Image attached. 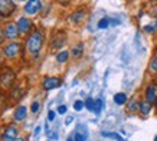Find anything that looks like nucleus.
<instances>
[{"label": "nucleus", "mask_w": 157, "mask_h": 141, "mask_svg": "<svg viewBox=\"0 0 157 141\" xmlns=\"http://www.w3.org/2000/svg\"><path fill=\"white\" fill-rule=\"evenodd\" d=\"M26 46H28V51L32 53V55H36L43 46V36L39 30H35L29 35L28 40H26Z\"/></svg>", "instance_id": "nucleus-1"}, {"label": "nucleus", "mask_w": 157, "mask_h": 141, "mask_svg": "<svg viewBox=\"0 0 157 141\" xmlns=\"http://www.w3.org/2000/svg\"><path fill=\"white\" fill-rule=\"evenodd\" d=\"M14 74L12 72L10 69H6L3 70L2 74H0V88H3V90H10L12 88V85L14 82Z\"/></svg>", "instance_id": "nucleus-2"}, {"label": "nucleus", "mask_w": 157, "mask_h": 141, "mask_svg": "<svg viewBox=\"0 0 157 141\" xmlns=\"http://www.w3.org/2000/svg\"><path fill=\"white\" fill-rule=\"evenodd\" d=\"M14 7H16V5L13 2H10V0H0V16L2 17L10 16L14 12Z\"/></svg>", "instance_id": "nucleus-3"}, {"label": "nucleus", "mask_w": 157, "mask_h": 141, "mask_svg": "<svg viewBox=\"0 0 157 141\" xmlns=\"http://www.w3.org/2000/svg\"><path fill=\"white\" fill-rule=\"evenodd\" d=\"M61 84H62V81L59 79V78H56V76H48V78H45V79H43L42 86H43V90L51 91V90L58 88Z\"/></svg>", "instance_id": "nucleus-4"}, {"label": "nucleus", "mask_w": 157, "mask_h": 141, "mask_svg": "<svg viewBox=\"0 0 157 141\" xmlns=\"http://www.w3.org/2000/svg\"><path fill=\"white\" fill-rule=\"evenodd\" d=\"M17 138V128L14 127L13 124L7 125V128L3 132V137H2V141H14Z\"/></svg>", "instance_id": "nucleus-5"}, {"label": "nucleus", "mask_w": 157, "mask_h": 141, "mask_svg": "<svg viewBox=\"0 0 157 141\" xmlns=\"http://www.w3.org/2000/svg\"><path fill=\"white\" fill-rule=\"evenodd\" d=\"M19 51H20V43L17 42H12L9 43L7 46H5V55L7 58H14L16 55H19Z\"/></svg>", "instance_id": "nucleus-6"}, {"label": "nucleus", "mask_w": 157, "mask_h": 141, "mask_svg": "<svg viewBox=\"0 0 157 141\" xmlns=\"http://www.w3.org/2000/svg\"><path fill=\"white\" fill-rule=\"evenodd\" d=\"M40 6H42V3L39 0H29L28 3L25 5V12L28 14H35L40 10Z\"/></svg>", "instance_id": "nucleus-7"}, {"label": "nucleus", "mask_w": 157, "mask_h": 141, "mask_svg": "<svg viewBox=\"0 0 157 141\" xmlns=\"http://www.w3.org/2000/svg\"><path fill=\"white\" fill-rule=\"evenodd\" d=\"M17 29H19V33H22V35H26V33L30 32V29H32V22L29 19H26V17H20L19 20H17Z\"/></svg>", "instance_id": "nucleus-8"}, {"label": "nucleus", "mask_w": 157, "mask_h": 141, "mask_svg": "<svg viewBox=\"0 0 157 141\" xmlns=\"http://www.w3.org/2000/svg\"><path fill=\"white\" fill-rule=\"evenodd\" d=\"M5 35H6V38H9V39H16L20 35L19 29H17V25L7 23L6 25V29H5Z\"/></svg>", "instance_id": "nucleus-9"}, {"label": "nucleus", "mask_w": 157, "mask_h": 141, "mask_svg": "<svg viewBox=\"0 0 157 141\" xmlns=\"http://www.w3.org/2000/svg\"><path fill=\"white\" fill-rule=\"evenodd\" d=\"M157 99V90L154 85H150L147 88V91H146V101H147L148 104H154Z\"/></svg>", "instance_id": "nucleus-10"}, {"label": "nucleus", "mask_w": 157, "mask_h": 141, "mask_svg": "<svg viewBox=\"0 0 157 141\" xmlns=\"http://www.w3.org/2000/svg\"><path fill=\"white\" fill-rule=\"evenodd\" d=\"M26 115H28L26 107H25V105H20V107H17L16 111H14L13 118H14V121H23L25 118H26Z\"/></svg>", "instance_id": "nucleus-11"}, {"label": "nucleus", "mask_w": 157, "mask_h": 141, "mask_svg": "<svg viewBox=\"0 0 157 141\" xmlns=\"http://www.w3.org/2000/svg\"><path fill=\"white\" fill-rule=\"evenodd\" d=\"M62 45H65V35H63V33H59V35H56V38L52 40L51 48H52V49H58V48H61Z\"/></svg>", "instance_id": "nucleus-12"}, {"label": "nucleus", "mask_w": 157, "mask_h": 141, "mask_svg": "<svg viewBox=\"0 0 157 141\" xmlns=\"http://www.w3.org/2000/svg\"><path fill=\"white\" fill-rule=\"evenodd\" d=\"M84 17H85V12H84V10H78V12H75L74 14H71L69 20L75 22V23H79V22H82Z\"/></svg>", "instance_id": "nucleus-13"}, {"label": "nucleus", "mask_w": 157, "mask_h": 141, "mask_svg": "<svg viewBox=\"0 0 157 141\" xmlns=\"http://www.w3.org/2000/svg\"><path fill=\"white\" fill-rule=\"evenodd\" d=\"M138 111H140L141 114H144V115L148 114L150 111H151V104H148L147 101H141L140 105H138Z\"/></svg>", "instance_id": "nucleus-14"}, {"label": "nucleus", "mask_w": 157, "mask_h": 141, "mask_svg": "<svg viewBox=\"0 0 157 141\" xmlns=\"http://www.w3.org/2000/svg\"><path fill=\"white\" fill-rule=\"evenodd\" d=\"M114 102L117 105H124V104L127 102V95L123 94V92H118V94L114 95Z\"/></svg>", "instance_id": "nucleus-15"}, {"label": "nucleus", "mask_w": 157, "mask_h": 141, "mask_svg": "<svg viewBox=\"0 0 157 141\" xmlns=\"http://www.w3.org/2000/svg\"><path fill=\"white\" fill-rule=\"evenodd\" d=\"M102 137H105V138H113V140H115V141H127V140H124L120 134H117V132H107V131H104L102 132Z\"/></svg>", "instance_id": "nucleus-16"}, {"label": "nucleus", "mask_w": 157, "mask_h": 141, "mask_svg": "<svg viewBox=\"0 0 157 141\" xmlns=\"http://www.w3.org/2000/svg\"><path fill=\"white\" fill-rule=\"evenodd\" d=\"M138 105H140V102H138L137 99H131L128 102V105H127V111L128 112H136V111H138Z\"/></svg>", "instance_id": "nucleus-17"}, {"label": "nucleus", "mask_w": 157, "mask_h": 141, "mask_svg": "<svg viewBox=\"0 0 157 141\" xmlns=\"http://www.w3.org/2000/svg\"><path fill=\"white\" fill-rule=\"evenodd\" d=\"M82 52H84V45H82V43H78L76 46L72 48V55H74V58H79L82 55Z\"/></svg>", "instance_id": "nucleus-18"}, {"label": "nucleus", "mask_w": 157, "mask_h": 141, "mask_svg": "<svg viewBox=\"0 0 157 141\" xmlns=\"http://www.w3.org/2000/svg\"><path fill=\"white\" fill-rule=\"evenodd\" d=\"M144 32H147V33H153V32H156L157 30V20H153L150 25H146L143 28Z\"/></svg>", "instance_id": "nucleus-19"}, {"label": "nucleus", "mask_w": 157, "mask_h": 141, "mask_svg": "<svg viewBox=\"0 0 157 141\" xmlns=\"http://www.w3.org/2000/svg\"><path fill=\"white\" fill-rule=\"evenodd\" d=\"M68 58H69V53L68 52H59L56 55V61L59 62V63H63V62H67L68 61Z\"/></svg>", "instance_id": "nucleus-20"}, {"label": "nucleus", "mask_w": 157, "mask_h": 141, "mask_svg": "<svg viewBox=\"0 0 157 141\" xmlns=\"http://www.w3.org/2000/svg\"><path fill=\"white\" fill-rule=\"evenodd\" d=\"M85 107L88 111H92L94 112V109H95V99H92V98H88L85 101Z\"/></svg>", "instance_id": "nucleus-21"}, {"label": "nucleus", "mask_w": 157, "mask_h": 141, "mask_svg": "<svg viewBox=\"0 0 157 141\" xmlns=\"http://www.w3.org/2000/svg\"><path fill=\"white\" fill-rule=\"evenodd\" d=\"M109 19L108 17H104V19H101L100 22H98V29H105V28H108L109 26Z\"/></svg>", "instance_id": "nucleus-22"}, {"label": "nucleus", "mask_w": 157, "mask_h": 141, "mask_svg": "<svg viewBox=\"0 0 157 141\" xmlns=\"http://www.w3.org/2000/svg\"><path fill=\"white\" fill-rule=\"evenodd\" d=\"M84 107H85V102H84V101H75V104H74V109H75V111H81Z\"/></svg>", "instance_id": "nucleus-23"}, {"label": "nucleus", "mask_w": 157, "mask_h": 141, "mask_svg": "<svg viewBox=\"0 0 157 141\" xmlns=\"http://www.w3.org/2000/svg\"><path fill=\"white\" fill-rule=\"evenodd\" d=\"M150 70H151V72H154V74L157 72V56L153 58L151 62H150Z\"/></svg>", "instance_id": "nucleus-24"}, {"label": "nucleus", "mask_w": 157, "mask_h": 141, "mask_svg": "<svg viewBox=\"0 0 157 141\" xmlns=\"http://www.w3.org/2000/svg\"><path fill=\"white\" fill-rule=\"evenodd\" d=\"M101 108H102V101H101V99H95V109H94V112L100 114Z\"/></svg>", "instance_id": "nucleus-25"}, {"label": "nucleus", "mask_w": 157, "mask_h": 141, "mask_svg": "<svg viewBox=\"0 0 157 141\" xmlns=\"http://www.w3.org/2000/svg\"><path fill=\"white\" fill-rule=\"evenodd\" d=\"M86 135L85 134H81V132H76L75 137H74V141H85Z\"/></svg>", "instance_id": "nucleus-26"}, {"label": "nucleus", "mask_w": 157, "mask_h": 141, "mask_svg": "<svg viewBox=\"0 0 157 141\" xmlns=\"http://www.w3.org/2000/svg\"><path fill=\"white\" fill-rule=\"evenodd\" d=\"M39 108H40V104H39L38 101H35V102L32 104V112H35V114H36V112H38V111H39Z\"/></svg>", "instance_id": "nucleus-27"}, {"label": "nucleus", "mask_w": 157, "mask_h": 141, "mask_svg": "<svg viewBox=\"0 0 157 141\" xmlns=\"http://www.w3.org/2000/svg\"><path fill=\"white\" fill-rule=\"evenodd\" d=\"M55 120V111H49L48 112V121H53Z\"/></svg>", "instance_id": "nucleus-28"}, {"label": "nucleus", "mask_w": 157, "mask_h": 141, "mask_svg": "<svg viewBox=\"0 0 157 141\" xmlns=\"http://www.w3.org/2000/svg\"><path fill=\"white\" fill-rule=\"evenodd\" d=\"M58 112H59V114H65V112H67V107H65V105H61V107L58 108Z\"/></svg>", "instance_id": "nucleus-29"}, {"label": "nucleus", "mask_w": 157, "mask_h": 141, "mask_svg": "<svg viewBox=\"0 0 157 141\" xmlns=\"http://www.w3.org/2000/svg\"><path fill=\"white\" fill-rule=\"evenodd\" d=\"M5 30H2V29H0V45H2V43H3V40H5Z\"/></svg>", "instance_id": "nucleus-30"}, {"label": "nucleus", "mask_w": 157, "mask_h": 141, "mask_svg": "<svg viewBox=\"0 0 157 141\" xmlns=\"http://www.w3.org/2000/svg\"><path fill=\"white\" fill-rule=\"evenodd\" d=\"M72 121H74V118H72V117H68V118H67V121H65V124H71Z\"/></svg>", "instance_id": "nucleus-31"}, {"label": "nucleus", "mask_w": 157, "mask_h": 141, "mask_svg": "<svg viewBox=\"0 0 157 141\" xmlns=\"http://www.w3.org/2000/svg\"><path fill=\"white\" fill-rule=\"evenodd\" d=\"M40 132V127H36V130H35V134H39Z\"/></svg>", "instance_id": "nucleus-32"}, {"label": "nucleus", "mask_w": 157, "mask_h": 141, "mask_svg": "<svg viewBox=\"0 0 157 141\" xmlns=\"http://www.w3.org/2000/svg\"><path fill=\"white\" fill-rule=\"evenodd\" d=\"M14 141H25V140H23V138H16Z\"/></svg>", "instance_id": "nucleus-33"}, {"label": "nucleus", "mask_w": 157, "mask_h": 141, "mask_svg": "<svg viewBox=\"0 0 157 141\" xmlns=\"http://www.w3.org/2000/svg\"><path fill=\"white\" fill-rule=\"evenodd\" d=\"M67 141H74V138H68V140Z\"/></svg>", "instance_id": "nucleus-34"}, {"label": "nucleus", "mask_w": 157, "mask_h": 141, "mask_svg": "<svg viewBox=\"0 0 157 141\" xmlns=\"http://www.w3.org/2000/svg\"><path fill=\"white\" fill-rule=\"evenodd\" d=\"M154 141H157V135H156V137H154Z\"/></svg>", "instance_id": "nucleus-35"}, {"label": "nucleus", "mask_w": 157, "mask_h": 141, "mask_svg": "<svg viewBox=\"0 0 157 141\" xmlns=\"http://www.w3.org/2000/svg\"><path fill=\"white\" fill-rule=\"evenodd\" d=\"M156 107H157V99H156Z\"/></svg>", "instance_id": "nucleus-36"}]
</instances>
